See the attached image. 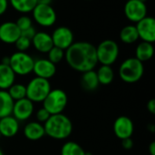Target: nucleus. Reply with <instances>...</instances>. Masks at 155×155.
<instances>
[{
	"label": "nucleus",
	"mask_w": 155,
	"mask_h": 155,
	"mask_svg": "<svg viewBox=\"0 0 155 155\" xmlns=\"http://www.w3.org/2000/svg\"><path fill=\"white\" fill-rule=\"evenodd\" d=\"M64 59L68 65L80 73L94 70L98 64L96 47L89 42H74L64 51Z\"/></svg>",
	"instance_id": "nucleus-1"
},
{
	"label": "nucleus",
	"mask_w": 155,
	"mask_h": 155,
	"mask_svg": "<svg viewBox=\"0 0 155 155\" xmlns=\"http://www.w3.org/2000/svg\"><path fill=\"white\" fill-rule=\"evenodd\" d=\"M45 134L55 140H64L73 132V124L64 114H53L44 124Z\"/></svg>",
	"instance_id": "nucleus-2"
},
{
	"label": "nucleus",
	"mask_w": 155,
	"mask_h": 155,
	"mask_svg": "<svg viewBox=\"0 0 155 155\" xmlns=\"http://www.w3.org/2000/svg\"><path fill=\"white\" fill-rule=\"evenodd\" d=\"M144 74L143 63L135 57L125 59L119 67L120 78L127 84H134L140 81Z\"/></svg>",
	"instance_id": "nucleus-3"
},
{
	"label": "nucleus",
	"mask_w": 155,
	"mask_h": 155,
	"mask_svg": "<svg viewBox=\"0 0 155 155\" xmlns=\"http://www.w3.org/2000/svg\"><path fill=\"white\" fill-rule=\"evenodd\" d=\"M42 103L43 107L48 111L51 115L63 114L68 104V96L66 93L62 89H51Z\"/></svg>",
	"instance_id": "nucleus-4"
},
{
	"label": "nucleus",
	"mask_w": 155,
	"mask_h": 155,
	"mask_svg": "<svg viewBox=\"0 0 155 155\" xmlns=\"http://www.w3.org/2000/svg\"><path fill=\"white\" fill-rule=\"evenodd\" d=\"M25 87L26 98L33 103H42L52 89L49 80L37 76L30 80Z\"/></svg>",
	"instance_id": "nucleus-5"
},
{
	"label": "nucleus",
	"mask_w": 155,
	"mask_h": 155,
	"mask_svg": "<svg viewBox=\"0 0 155 155\" xmlns=\"http://www.w3.org/2000/svg\"><path fill=\"white\" fill-rule=\"evenodd\" d=\"M119 45L118 44L111 39L102 41L96 47V55L98 63L102 65L114 64L119 56Z\"/></svg>",
	"instance_id": "nucleus-6"
},
{
	"label": "nucleus",
	"mask_w": 155,
	"mask_h": 155,
	"mask_svg": "<svg viewBox=\"0 0 155 155\" xmlns=\"http://www.w3.org/2000/svg\"><path fill=\"white\" fill-rule=\"evenodd\" d=\"M35 60L25 52H15L9 56V66L15 75H27L33 72Z\"/></svg>",
	"instance_id": "nucleus-7"
},
{
	"label": "nucleus",
	"mask_w": 155,
	"mask_h": 155,
	"mask_svg": "<svg viewBox=\"0 0 155 155\" xmlns=\"http://www.w3.org/2000/svg\"><path fill=\"white\" fill-rule=\"evenodd\" d=\"M32 13L34 20L41 26H52L56 21V13L51 5L37 4Z\"/></svg>",
	"instance_id": "nucleus-8"
},
{
	"label": "nucleus",
	"mask_w": 155,
	"mask_h": 155,
	"mask_svg": "<svg viewBox=\"0 0 155 155\" xmlns=\"http://www.w3.org/2000/svg\"><path fill=\"white\" fill-rule=\"evenodd\" d=\"M124 11L126 18L133 23H137L147 15V6L142 0H127Z\"/></svg>",
	"instance_id": "nucleus-9"
},
{
	"label": "nucleus",
	"mask_w": 155,
	"mask_h": 155,
	"mask_svg": "<svg viewBox=\"0 0 155 155\" xmlns=\"http://www.w3.org/2000/svg\"><path fill=\"white\" fill-rule=\"evenodd\" d=\"M54 46L64 51L69 48L74 43V34L67 26H58L51 35Z\"/></svg>",
	"instance_id": "nucleus-10"
},
{
	"label": "nucleus",
	"mask_w": 155,
	"mask_h": 155,
	"mask_svg": "<svg viewBox=\"0 0 155 155\" xmlns=\"http://www.w3.org/2000/svg\"><path fill=\"white\" fill-rule=\"evenodd\" d=\"M139 38L143 42L153 44L155 41V19L146 15L135 25Z\"/></svg>",
	"instance_id": "nucleus-11"
},
{
	"label": "nucleus",
	"mask_w": 155,
	"mask_h": 155,
	"mask_svg": "<svg viewBox=\"0 0 155 155\" xmlns=\"http://www.w3.org/2000/svg\"><path fill=\"white\" fill-rule=\"evenodd\" d=\"M34 110V103L25 97L24 99L14 102L12 116H14L18 122L26 121L32 116Z\"/></svg>",
	"instance_id": "nucleus-12"
},
{
	"label": "nucleus",
	"mask_w": 155,
	"mask_h": 155,
	"mask_svg": "<svg viewBox=\"0 0 155 155\" xmlns=\"http://www.w3.org/2000/svg\"><path fill=\"white\" fill-rule=\"evenodd\" d=\"M134 131V124L131 118L125 115L119 116L114 123V133L117 138L124 140L131 138Z\"/></svg>",
	"instance_id": "nucleus-13"
},
{
	"label": "nucleus",
	"mask_w": 155,
	"mask_h": 155,
	"mask_svg": "<svg viewBox=\"0 0 155 155\" xmlns=\"http://www.w3.org/2000/svg\"><path fill=\"white\" fill-rule=\"evenodd\" d=\"M21 31L16 25L15 22H5L0 25V41L11 45L15 44L20 37Z\"/></svg>",
	"instance_id": "nucleus-14"
},
{
	"label": "nucleus",
	"mask_w": 155,
	"mask_h": 155,
	"mask_svg": "<svg viewBox=\"0 0 155 155\" xmlns=\"http://www.w3.org/2000/svg\"><path fill=\"white\" fill-rule=\"evenodd\" d=\"M33 73L35 76L49 80L56 73V66L51 61L45 58L35 60L34 63Z\"/></svg>",
	"instance_id": "nucleus-15"
},
{
	"label": "nucleus",
	"mask_w": 155,
	"mask_h": 155,
	"mask_svg": "<svg viewBox=\"0 0 155 155\" xmlns=\"http://www.w3.org/2000/svg\"><path fill=\"white\" fill-rule=\"evenodd\" d=\"M31 43L36 51L43 54H47L54 46L51 35L45 32H36L31 40Z\"/></svg>",
	"instance_id": "nucleus-16"
},
{
	"label": "nucleus",
	"mask_w": 155,
	"mask_h": 155,
	"mask_svg": "<svg viewBox=\"0 0 155 155\" xmlns=\"http://www.w3.org/2000/svg\"><path fill=\"white\" fill-rule=\"evenodd\" d=\"M19 131V122L12 115L0 118V135L11 138L16 135Z\"/></svg>",
	"instance_id": "nucleus-17"
},
{
	"label": "nucleus",
	"mask_w": 155,
	"mask_h": 155,
	"mask_svg": "<svg viewBox=\"0 0 155 155\" xmlns=\"http://www.w3.org/2000/svg\"><path fill=\"white\" fill-rule=\"evenodd\" d=\"M24 135L30 141H38L45 135L44 124L38 122H30L24 128Z\"/></svg>",
	"instance_id": "nucleus-18"
},
{
	"label": "nucleus",
	"mask_w": 155,
	"mask_h": 155,
	"mask_svg": "<svg viewBox=\"0 0 155 155\" xmlns=\"http://www.w3.org/2000/svg\"><path fill=\"white\" fill-rule=\"evenodd\" d=\"M15 81V74L9 64H0V90H7Z\"/></svg>",
	"instance_id": "nucleus-19"
},
{
	"label": "nucleus",
	"mask_w": 155,
	"mask_h": 155,
	"mask_svg": "<svg viewBox=\"0 0 155 155\" xmlns=\"http://www.w3.org/2000/svg\"><path fill=\"white\" fill-rule=\"evenodd\" d=\"M154 54V47L152 43L142 41L135 49V58L142 63L149 61Z\"/></svg>",
	"instance_id": "nucleus-20"
},
{
	"label": "nucleus",
	"mask_w": 155,
	"mask_h": 155,
	"mask_svg": "<svg viewBox=\"0 0 155 155\" xmlns=\"http://www.w3.org/2000/svg\"><path fill=\"white\" fill-rule=\"evenodd\" d=\"M83 75L81 77V84L83 86V88L86 91H94L98 88V86L100 85L98 78H97V74H96V71L94 70H90L84 73H82Z\"/></svg>",
	"instance_id": "nucleus-21"
},
{
	"label": "nucleus",
	"mask_w": 155,
	"mask_h": 155,
	"mask_svg": "<svg viewBox=\"0 0 155 155\" xmlns=\"http://www.w3.org/2000/svg\"><path fill=\"white\" fill-rule=\"evenodd\" d=\"M14 100L6 90H0V118L12 115Z\"/></svg>",
	"instance_id": "nucleus-22"
},
{
	"label": "nucleus",
	"mask_w": 155,
	"mask_h": 155,
	"mask_svg": "<svg viewBox=\"0 0 155 155\" xmlns=\"http://www.w3.org/2000/svg\"><path fill=\"white\" fill-rule=\"evenodd\" d=\"M120 39L123 43L127 45L135 43L139 39L136 26L134 25H128L124 26L120 32Z\"/></svg>",
	"instance_id": "nucleus-23"
},
{
	"label": "nucleus",
	"mask_w": 155,
	"mask_h": 155,
	"mask_svg": "<svg viewBox=\"0 0 155 155\" xmlns=\"http://www.w3.org/2000/svg\"><path fill=\"white\" fill-rule=\"evenodd\" d=\"M96 74L99 84L102 85H108L112 84L114 78V72L110 65H101L98 68Z\"/></svg>",
	"instance_id": "nucleus-24"
},
{
	"label": "nucleus",
	"mask_w": 155,
	"mask_h": 155,
	"mask_svg": "<svg viewBox=\"0 0 155 155\" xmlns=\"http://www.w3.org/2000/svg\"><path fill=\"white\" fill-rule=\"evenodd\" d=\"M61 155H92L86 153L81 145L75 142H66L61 148Z\"/></svg>",
	"instance_id": "nucleus-25"
},
{
	"label": "nucleus",
	"mask_w": 155,
	"mask_h": 155,
	"mask_svg": "<svg viewBox=\"0 0 155 155\" xmlns=\"http://www.w3.org/2000/svg\"><path fill=\"white\" fill-rule=\"evenodd\" d=\"M10 5L19 13H29L37 5V0H10Z\"/></svg>",
	"instance_id": "nucleus-26"
},
{
	"label": "nucleus",
	"mask_w": 155,
	"mask_h": 155,
	"mask_svg": "<svg viewBox=\"0 0 155 155\" xmlns=\"http://www.w3.org/2000/svg\"><path fill=\"white\" fill-rule=\"evenodd\" d=\"M11 96V98L14 100V102L24 99L26 97V87L23 84H13L7 90H6Z\"/></svg>",
	"instance_id": "nucleus-27"
},
{
	"label": "nucleus",
	"mask_w": 155,
	"mask_h": 155,
	"mask_svg": "<svg viewBox=\"0 0 155 155\" xmlns=\"http://www.w3.org/2000/svg\"><path fill=\"white\" fill-rule=\"evenodd\" d=\"M47 54H48L47 59L54 64L60 63L64 58V51L55 46H53L50 49V51L47 53Z\"/></svg>",
	"instance_id": "nucleus-28"
},
{
	"label": "nucleus",
	"mask_w": 155,
	"mask_h": 155,
	"mask_svg": "<svg viewBox=\"0 0 155 155\" xmlns=\"http://www.w3.org/2000/svg\"><path fill=\"white\" fill-rule=\"evenodd\" d=\"M31 45H32L31 40L25 36H22V35H20V37L15 43V45L17 51H19V52H25L31 46Z\"/></svg>",
	"instance_id": "nucleus-29"
},
{
	"label": "nucleus",
	"mask_w": 155,
	"mask_h": 155,
	"mask_svg": "<svg viewBox=\"0 0 155 155\" xmlns=\"http://www.w3.org/2000/svg\"><path fill=\"white\" fill-rule=\"evenodd\" d=\"M16 25L18 26V28L20 29V31H23V30H25L32 25V19L27 16V15H21L15 22Z\"/></svg>",
	"instance_id": "nucleus-30"
},
{
	"label": "nucleus",
	"mask_w": 155,
	"mask_h": 155,
	"mask_svg": "<svg viewBox=\"0 0 155 155\" xmlns=\"http://www.w3.org/2000/svg\"><path fill=\"white\" fill-rule=\"evenodd\" d=\"M51 116V114H49L48 111H46L44 107L40 108L39 110H37L36 114H35V117H36V122L40 123V124H45L49 117Z\"/></svg>",
	"instance_id": "nucleus-31"
},
{
	"label": "nucleus",
	"mask_w": 155,
	"mask_h": 155,
	"mask_svg": "<svg viewBox=\"0 0 155 155\" xmlns=\"http://www.w3.org/2000/svg\"><path fill=\"white\" fill-rule=\"evenodd\" d=\"M35 33H36L35 29L33 26H31V27H29V28H27L25 30L21 31V35L22 36H25V37H26V38H28L30 40H32V38L34 37V35H35Z\"/></svg>",
	"instance_id": "nucleus-32"
},
{
	"label": "nucleus",
	"mask_w": 155,
	"mask_h": 155,
	"mask_svg": "<svg viewBox=\"0 0 155 155\" xmlns=\"http://www.w3.org/2000/svg\"><path fill=\"white\" fill-rule=\"evenodd\" d=\"M122 146L125 150H131L134 147V141L132 138H126L122 140Z\"/></svg>",
	"instance_id": "nucleus-33"
},
{
	"label": "nucleus",
	"mask_w": 155,
	"mask_h": 155,
	"mask_svg": "<svg viewBox=\"0 0 155 155\" xmlns=\"http://www.w3.org/2000/svg\"><path fill=\"white\" fill-rule=\"evenodd\" d=\"M146 108L148 110L149 113H151L152 114H155V100L154 99H151L147 102L146 104Z\"/></svg>",
	"instance_id": "nucleus-34"
},
{
	"label": "nucleus",
	"mask_w": 155,
	"mask_h": 155,
	"mask_svg": "<svg viewBox=\"0 0 155 155\" xmlns=\"http://www.w3.org/2000/svg\"><path fill=\"white\" fill-rule=\"evenodd\" d=\"M8 7V0H0V15H4Z\"/></svg>",
	"instance_id": "nucleus-35"
},
{
	"label": "nucleus",
	"mask_w": 155,
	"mask_h": 155,
	"mask_svg": "<svg viewBox=\"0 0 155 155\" xmlns=\"http://www.w3.org/2000/svg\"><path fill=\"white\" fill-rule=\"evenodd\" d=\"M149 153L151 155H155V143L152 142L149 145Z\"/></svg>",
	"instance_id": "nucleus-36"
},
{
	"label": "nucleus",
	"mask_w": 155,
	"mask_h": 155,
	"mask_svg": "<svg viewBox=\"0 0 155 155\" xmlns=\"http://www.w3.org/2000/svg\"><path fill=\"white\" fill-rule=\"evenodd\" d=\"M52 0H37V4H45V5H51Z\"/></svg>",
	"instance_id": "nucleus-37"
},
{
	"label": "nucleus",
	"mask_w": 155,
	"mask_h": 155,
	"mask_svg": "<svg viewBox=\"0 0 155 155\" xmlns=\"http://www.w3.org/2000/svg\"><path fill=\"white\" fill-rule=\"evenodd\" d=\"M0 155H5L4 154V153H3V151H2V149L0 148Z\"/></svg>",
	"instance_id": "nucleus-38"
},
{
	"label": "nucleus",
	"mask_w": 155,
	"mask_h": 155,
	"mask_svg": "<svg viewBox=\"0 0 155 155\" xmlns=\"http://www.w3.org/2000/svg\"><path fill=\"white\" fill-rule=\"evenodd\" d=\"M86 1H91V0H86Z\"/></svg>",
	"instance_id": "nucleus-39"
},
{
	"label": "nucleus",
	"mask_w": 155,
	"mask_h": 155,
	"mask_svg": "<svg viewBox=\"0 0 155 155\" xmlns=\"http://www.w3.org/2000/svg\"><path fill=\"white\" fill-rule=\"evenodd\" d=\"M126 1H127V0H126Z\"/></svg>",
	"instance_id": "nucleus-40"
}]
</instances>
